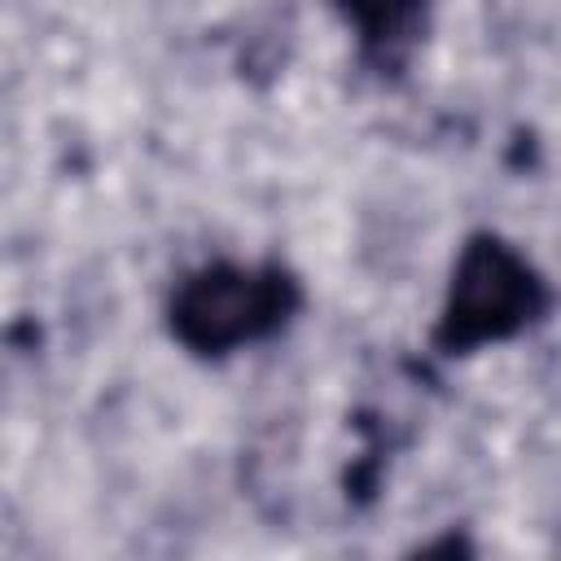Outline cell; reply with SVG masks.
Instances as JSON below:
<instances>
[{"label": "cell", "mask_w": 561, "mask_h": 561, "mask_svg": "<svg viewBox=\"0 0 561 561\" xmlns=\"http://www.w3.org/2000/svg\"><path fill=\"white\" fill-rule=\"evenodd\" d=\"M543 311V285L522 254H513L495 237H478L465 245L451 294L443 307L438 342L447 351H473L482 342H504L522 333Z\"/></svg>", "instance_id": "cell-1"}, {"label": "cell", "mask_w": 561, "mask_h": 561, "mask_svg": "<svg viewBox=\"0 0 561 561\" xmlns=\"http://www.w3.org/2000/svg\"><path fill=\"white\" fill-rule=\"evenodd\" d=\"M289 307H294V285L280 272L206 267L175 289L171 329L188 351L224 355L276 329Z\"/></svg>", "instance_id": "cell-2"}, {"label": "cell", "mask_w": 561, "mask_h": 561, "mask_svg": "<svg viewBox=\"0 0 561 561\" xmlns=\"http://www.w3.org/2000/svg\"><path fill=\"white\" fill-rule=\"evenodd\" d=\"M342 13L355 22L364 48L390 66L399 61L416 35H421V13H425V0H337Z\"/></svg>", "instance_id": "cell-3"}]
</instances>
